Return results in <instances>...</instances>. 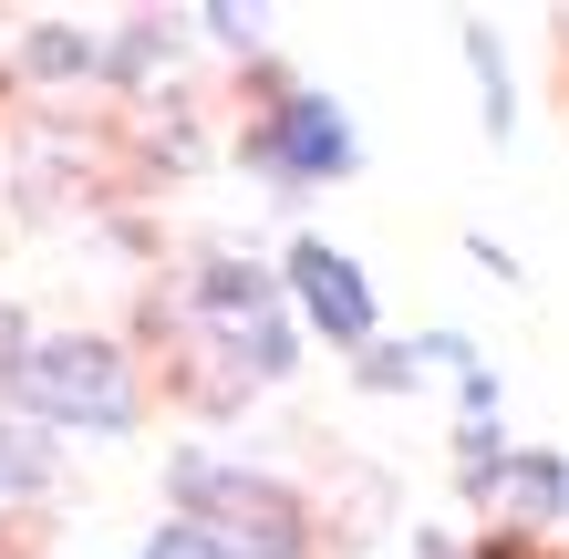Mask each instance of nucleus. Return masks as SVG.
Segmentation results:
<instances>
[{"label": "nucleus", "instance_id": "f257e3e1", "mask_svg": "<svg viewBox=\"0 0 569 559\" xmlns=\"http://www.w3.org/2000/svg\"><path fill=\"white\" fill-rule=\"evenodd\" d=\"M0 393H11L31 425H73V436H124L136 405H146L114 332H31L21 363L0 373Z\"/></svg>", "mask_w": 569, "mask_h": 559}, {"label": "nucleus", "instance_id": "f03ea898", "mask_svg": "<svg viewBox=\"0 0 569 559\" xmlns=\"http://www.w3.org/2000/svg\"><path fill=\"white\" fill-rule=\"evenodd\" d=\"M187 311H197V332H218V352L249 383H290L300 321H290V290L259 270V259H208V270L187 280Z\"/></svg>", "mask_w": 569, "mask_h": 559}, {"label": "nucleus", "instance_id": "7ed1b4c3", "mask_svg": "<svg viewBox=\"0 0 569 559\" xmlns=\"http://www.w3.org/2000/svg\"><path fill=\"white\" fill-rule=\"evenodd\" d=\"M249 167H259V177H280V197H300V187H342V177L362 167V136H352V114L331 104V93L290 83L280 104L259 114V136H249Z\"/></svg>", "mask_w": 569, "mask_h": 559}, {"label": "nucleus", "instance_id": "20e7f679", "mask_svg": "<svg viewBox=\"0 0 569 559\" xmlns=\"http://www.w3.org/2000/svg\"><path fill=\"white\" fill-rule=\"evenodd\" d=\"M280 290H290V321H300L311 342H331V352H373V342H383V301H373V280H362V259H352V249H331V239H290Z\"/></svg>", "mask_w": 569, "mask_h": 559}, {"label": "nucleus", "instance_id": "39448f33", "mask_svg": "<svg viewBox=\"0 0 569 559\" xmlns=\"http://www.w3.org/2000/svg\"><path fill=\"white\" fill-rule=\"evenodd\" d=\"M146 559H311V529H300V508H280V518H156Z\"/></svg>", "mask_w": 569, "mask_h": 559}, {"label": "nucleus", "instance_id": "423d86ee", "mask_svg": "<svg viewBox=\"0 0 569 559\" xmlns=\"http://www.w3.org/2000/svg\"><path fill=\"white\" fill-rule=\"evenodd\" d=\"M466 498L497 508L508 529H549V518H569V456H528V446H508L477 487H466Z\"/></svg>", "mask_w": 569, "mask_h": 559}, {"label": "nucleus", "instance_id": "0eeeda50", "mask_svg": "<svg viewBox=\"0 0 569 559\" xmlns=\"http://www.w3.org/2000/svg\"><path fill=\"white\" fill-rule=\"evenodd\" d=\"M62 487V446L52 436H31V425L0 415V518H21V508H42Z\"/></svg>", "mask_w": 569, "mask_h": 559}, {"label": "nucleus", "instance_id": "6e6552de", "mask_svg": "<svg viewBox=\"0 0 569 559\" xmlns=\"http://www.w3.org/2000/svg\"><path fill=\"white\" fill-rule=\"evenodd\" d=\"M466 62H477V83H487V136H508L518 104H508V52H497V31H487V21H466Z\"/></svg>", "mask_w": 569, "mask_h": 559}, {"label": "nucleus", "instance_id": "1a4fd4ad", "mask_svg": "<svg viewBox=\"0 0 569 559\" xmlns=\"http://www.w3.org/2000/svg\"><path fill=\"white\" fill-rule=\"evenodd\" d=\"M21 73H93V31H62V21H42L21 42Z\"/></svg>", "mask_w": 569, "mask_h": 559}, {"label": "nucleus", "instance_id": "9d476101", "mask_svg": "<svg viewBox=\"0 0 569 559\" xmlns=\"http://www.w3.org/2000/svg\"><path fill=\"white\" fill-rule=\"evenodd\" d=\"M362 383H373V393H415V383H425L415 342H373V352H362Z\"/></svg>", "mask_w": 569, "mask_h": 559}, {"label": "nucleus", "instance_id": "9b49d317", "mask_svg": "<svg viewBox=\"0 0 569 559\" xmlns=\"http://www.w3.org/2000/svg\"><path fill=\"white\" fill-rule=\"evenodd\" d=\"M415 363H425V373H456V383H466V373H477V342H466V332H425V342H415Z\"/></svg>", "mask_w": 569, "mask_h": 559}, {"label": "nucleus", "instance_id": "f8f14e48", "mask_svg": "<svg viewBox=\"0 0 569 559\" xmlns=\"http://www.w3.org/2000/svg\"><path fill=\"white\" fill-rule=\"evenodd\" d=\"M197 21H208L218 52H259V42H270V31H259V11H197Z\"/></svg>", "mask_w": 569, "mask_h": 559}, {"label": "nucleus", "instance_id": "ddd939ff", "mask_svg": "<svg viewBox=\"0 0 569 559\" xmlns=\"http://www.w3.org/2000/svg\"><path fill=\"white\" fill-rule=\"evenodd\" d=\"M456 405H466V425H497V415H508V393H497V373L477 363V373L456 383Z\"/></svg>", "mask_w": 569, "mask_h": 559}, {"label": "nucleus", "instance_id": "4468645a", "mask_svg": "<svg viewBox=\"0 0 569 559\" xmlns=\"http://www.w3.org/2000/svg\"><path fill=\"white\" fill-rule=\"evenodd\" d=\"M21 342H31V321H21V301H0V373L21 363Z\"/></svg>", "mask_w": 569, "mask_h": 559}]
</instances>
